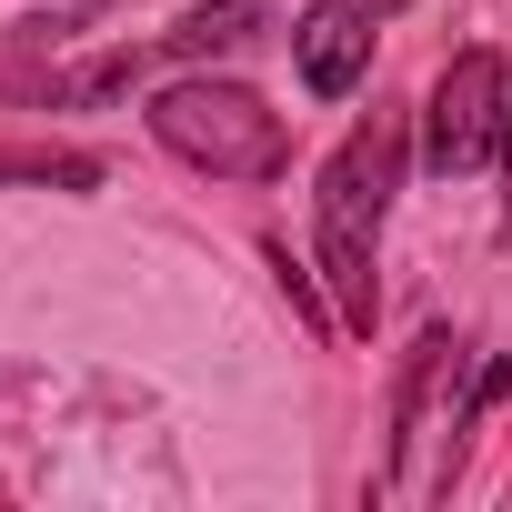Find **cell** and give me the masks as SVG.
<instances>
[{"label": "cell", "mask_w": 512, "mask_h": 512, "mask_svg": "<svg viewBox=\"0 0 512 512\" xmlns=\"http://www.w3.org/2000/svg\"><path fill=\"white\" fill-rule=\"evenodd\" d=\"M0 181H51V191H101L91 151H0Z\"/></svg>", "instance_id": "obj_7"}, {"label": "cell", "mask_w": 512, "mask_h": 512, "mask_svg": "<svg viewBox=\"0 0 512 512\" xmlns=\"http://www.w3.org/2000/svg\"><path fill=\"white\" fill-rule=\"evenodd\" d=\"M502 211H512V121H502Z\"/></svg>", "instance_id": "obj_9"}, {"label": "cell", "mask_w": 512, "mask_h": 512, "mask_svg": "<svg viewBox=\"0 0 512 512\" xmlns=\"http://www.w3.org/2000/svg\"><path fill=\"white\" fill-rule=\"evenodd\" d=\"M462 372V342L432 322L422 342H412V362H402V392H392V452H382V492L392 482H412V452L432 442V402H442V382Z\"/></svg>", "instance_id": "obj_4"}, {"label": "cell", "mask_w": 512, "mask_h": 512, "mask_svg": "<svg viewBox=\"0 0 512 512\" xmlns=\"http://www.w3.org/2000/svg\"><path fill=\"white\" fill-rule=\"evenodd\" d=\"M272 31V0H201V11L191 21H171V61H221V51H251V41H262Z\"/></svg>", "instance_id": "obj_6"}, {"label": "cell", "mask_w": 512, "mask_h": 512, "mask_svg": "<svg viewBox=\"0 0 512 512\" xmlns=\"http://www.w3.org/2000/svg\"><path fill=\"white\" fill-rule=\"evenodd\" d=\"M151 141L211 181H282L292 171V131L262 91L241 81H211V71H181L161 101H151Z\"/></svg>", "instance_id": "obj_2"}, {"label": "cell", "mask_w": 512, "mask_h": 512, "mask_svg": "<svg viewBox=\"0 0 512 512\" xmlns=\"http://www.w3.org/2000/svg\"><path fill=\"white\" fill-rule=\"evenodd\" d=\"M502 121H512V71H502V51H462V61L432 81V101H422V161H432L442 181H462V171H482V161L502 151Z\"/></svg>", "instance_id": "obj_3"}, {"label": "cell", "mask_w": 512, "mask_h": 512, "mask_svg": "<svg viewBox=\"0 0 512 512\" xmlns=\"http://www.w3.org/2000/svg\"><path fill=\"white\" fill-rule=\"evenodd\" d=\"M492 402H512V352H502V362H482V382H472V402H462V422H482Z\"/></svg>", "instance_id": "obj_8"}, {"label": "cell", "mask_w": 512, "mask_h": 512, "mask_svg": "<svg viewBox=\"0 0 512 512\" xmlns=\"http://www.w3.org/2000/svg\"><path fill=\"white\" fill-rule=\"evenodd\" d=\"M392 181H402V121L372 111L312 181V262H322V292L342 312V332H372L382 322V221H392Z\"/></svg>", "instance_id": "obj_1"}, {"label": "cell", "mask_w": 512, "mask_h": 512, "mask_svg": "<svg viewBox=\"0 0 512 512\" xmlns=\"http://www.w3.org/2000/svg\"><path fill=\"white\" fill-rule=\"evenodd\" d=\"M362 11H372V21H392V11H412V0H362Z\"/></svg>", "instance_id": "obj_10"}, {"label": "cell", "mask_w": 512, "mask_h": 512, "mask_svg": "<svg viewBox=\"0 0 512 512\" xmlns=\"http://www.w3.org/2000/svg\"><path fill=\"white\" fill-rule=\"evenodd\" d=\"M292 61H302V81H312L322 101L362 91V61H372V11H362V0H322V11H302V21H292Z\"/></svg>", "instance_id": "obj_5"}]
</instances>
